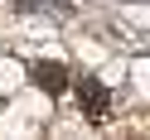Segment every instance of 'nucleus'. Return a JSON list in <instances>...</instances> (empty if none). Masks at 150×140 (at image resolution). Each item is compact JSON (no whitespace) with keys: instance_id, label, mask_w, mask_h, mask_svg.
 <instances>
[{"instance_id":"obj_1","label":"nucleus","mask_w":150,"mask_h":140,"mask_svg":"<svg viewBox=\"0 0 150 140\" xmlns=\"http://www.w3.org/2000/svg\"><path fill=\"white\" fill-rule=\"evenodd\" d=\"M34 82H39L49 97H63V92H68V68L53 63V58H44V63H34Z\"/></svg>"},{"instance_id":"obj_2","label":"nucleus","mask_w":150,"mask_h":140,"mask_svg":"<svg viewBox=\"0 0 150 140\" xmlns=\"http://www.w3.org/2000/svg\"><path fill=\"white\" fill-rule=\"evenodd\" d=\"M78 92H82V106H87L92 116H102V111H107V87H102L97 77H82V82H78Z\"/></svg>"}]
</instances>
